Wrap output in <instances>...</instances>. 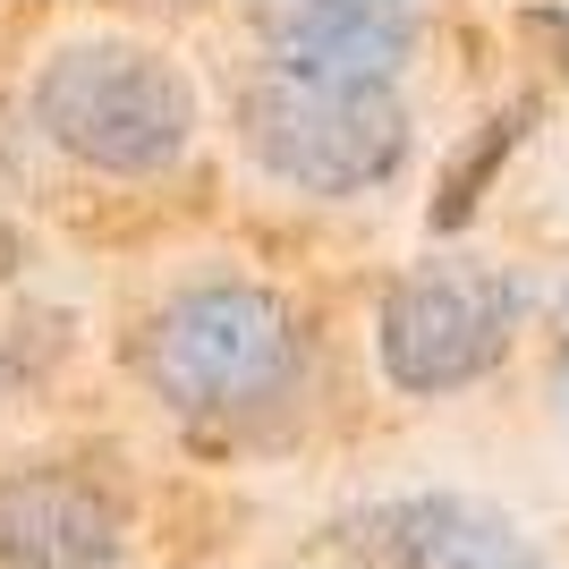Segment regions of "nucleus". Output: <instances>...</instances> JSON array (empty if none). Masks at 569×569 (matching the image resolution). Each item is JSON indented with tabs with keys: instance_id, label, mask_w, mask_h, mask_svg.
Returning a JSON list of instances; mask_svg holds the SVG:
<instances>
[{
	"instance_id": "obj_1",
	"label": "nucleus",
	"mask_w": 569,
	"mask_h": 569,
	"mask_svg": "<svg viewBox=\"0 0 569 569\" xmlns=\"http://www.w3.org/2000/svg\"><path fill=\"white\" fill-rule=\"evenodd\" d=\"M137 366L170 417H263L298 391V315L256 281H196L144 323Z\"/></svg>"
},
{
	"instance_id": "obj_2",
	"label": "nucleus",
	"mask_w": 569,
	"mask_h": 569,
	"mask_svg": "<svg viewBox=\"0 0 569 569\" xmlns=\"http://www.w3.org/2000/svg\"><path fill=\"white\" fill-rule=\"evenodd\" d=\"M34 128L86 170L162 179L196 144V86L153 43H60L34 77Z\"/></svg>"
},
{
	"instance_id": "obj_3",
	"label": "nucleus",
	"mask_w": 569,
	"mask_h": 569,
	"mask_svg": "<svg viewBox=\"0 0 569 569\" xmlns=\"http://www.w3.org/2000/svg\"><path fill=\"white\" fill-rule=\"evenodd\" d=\"M247 153L298 196H366L408 162V111L391 86H323L263 69L238 102Z\"/></svg>"
},
{
	"instance_id": "obj_4",
	"label": "nucleus",
	"mask_w": 569,
	"mask_h": 569,
	"mask_svg": "<svg viewBox=\"0 0 569 569\" xmlns=\"http://www.w3.org/2000/svg\"><path fill=\"white\" fill-rule=\"evenodd\" d=\"M510 332H519V281H501L485 263H417L408 281H391L375 315L382 375L417 400L468 391L476 375H493Z\"/></svg>"
},
{
	"instance_id": "obj_5",
	"label": "nucleus",
	"mask_w": 569,
	"mask_h": 569,
	"mask_svg": "<svg viewBox=\"0 0 569 569\" xmlns=\"http://www.w3.org/2000/svg\"><path fill=\"white\" fill-rule=\"evenodd\" d=\"M263 43L281 77H323V86H391L408 69V0H272Z\"/></svg>"
},
{
	"instance_id": "obj_6",
	"label": "nucleus",
	"mask_w": 569,
	"mask_h": 569,
	"mask_svg": "<svg viewBox=\"0 0 569 569\" xmlns=\"http://www.w3.org/2000/svg\"><path fill=\"white\" fill-rule=\"evenodd\" d=\"M119 510L69 468H26L0 485V569H119Z\"/></svg>"
},
{
	"instance_id": "obj_7",
	"label": "nucleus",
	"mask_w": 569,
	"mask_h": 569,
	"mask_svg": "<svg viewBox=\"0 0 569 569\" xmlns=\"http://www.w3.org/2000/svg\"><path fill=\"white\" fill-rule=\"evenodd\" d=\"M349 545L391 569H527V536L468 493H408L349 519Z\"/></svg>"
},
{
	"instance_id": "obj_8",
	"label": "nucleus",
	"mask_w": 569,
	"mask_h": 569,
	"mask_svg": "<svg viewBox=\"0 0 569 569\" xmlns=\"http://www.w3.org/2000/svg\"><path fill=\"white\" fill-rule=\"evenodd\" d=\"M519 137H527V102H519V111H501V119H485V137H476L468 153L451 162V179H442V196H433V230H459V221L476 213L485 179L510 162V144H519Z\"/></svg>"
},
{
	"instance_id": "obj_9",
	"label": "nucleus",
	"mask_w": 569,
	"mask_h": 569,
	"mask_svg": "<svg viewBox=\"0 0 569 569\" xmlns=\"http://www.w3.org/2000/svg\"><path fill=\"white\" fill-rule=\"evenodd\" d=\"M561 417H569V366H561Z\"/></svg>"
},
{
	"instance_id": "obj_10",
	"label": "nucleus",
	"mask_w": 569,
	"mask_h": 569,
	"mask_svg": "<svg viewBox=\"0 0 569 569\" xmlns=\"http://www.w3.org/2000/svg\"><path fill=\"white\" fill-rule=\"evenodd\" d=\"M527 569H545V561H527Z\"/></svg>"
}]
</instances>
